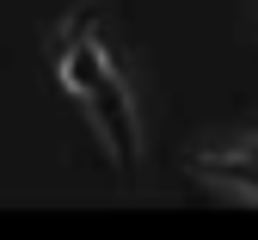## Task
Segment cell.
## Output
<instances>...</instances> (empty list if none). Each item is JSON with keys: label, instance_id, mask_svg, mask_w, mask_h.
I'll return each instance as SVG.
<instances>
[{"label": "cell", "instance_id": "6da1fadb", "mask_svg": "<svg viewBox=\"0 0 258 240\" xmlns=\"http://www.w3.org/2000/svg\"><path fill=\"white\" fill-rule=\"evenodd\" d=\"M55 74L80 99V111L99 135V148L111 154V166L123 179L142 173V111L136 92H129V74L117 68V50L105 37V13L99 7H74L55 25Z\"/></svg>", "mask_w": 258, "mask_h": 240}, {"label": "cell", "instance_id": "7a4b0ae2", "mask_svg": "<svg viewBox=\"0 0 258 240\" xmlns=\"http://www.w3.org/2000/svg\"><path fill=\"white\" fill-rule=\"evenodd\" d=\"M190 166H197V179H203V185H215V191H228V197L258 203V154L221 148V154H197Z\"/></svg>", "mask_w": 258, "mask_h": 240}]
</instances>
